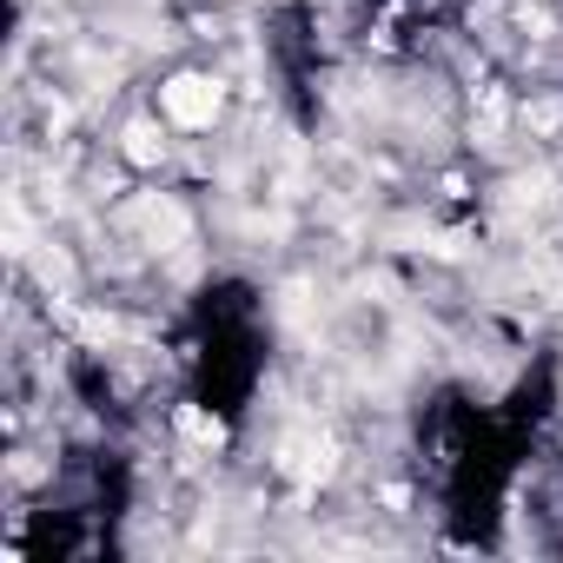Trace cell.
Masks as SVG:
<instances>
[{
    "label": "cell",
    "instance_id": "cell-3",
    "mask_svg": "<svg viewBox=\"0 0 563 563\" xmlns=\"http://www.w3.org/2000/svg\"><path fill=\"white\" fill-rule=\"evenodd\" d=\"M140 225H146L153 239H166V245H179V239H186V212H179V206H166V199H159V206H140Z\"/></svg>",
    "mask_w": 563,
    "mask_h": 563
},
{
    "label": "cell",
    "instance_id": "cell-2",
    "mask_svg": "<svg viewBox=\"0 0 563 563\" xmlns=\"http://www.w3.org/2000/svg\"><path fill=\"white\" fill-rule=\"evenodd\" d=\"M286 471L306 477V484L332 477V444H325V438H299V444H286Z\"/></svg>",
    "mask_w": 563,
    "mask_h": 563
},
{
    "label": "cell",
    "instance_id": "cell-4",
    "mask_svg": "<svg viewBox=\"0 0 563 563\" xmlns=\"http://www.w3.org/2000/svg\"><path fill=\"white\" fill-rule=\"evenodd\" d=\"M159 153H166V140L153 126H126V159L133 166H159Z\"/></svg>",
    "mask_w": 563,
    "mask_h": 563
},
{
    "label": "cell",
    "instance_id": "cell-1",
    "mask_svg": "<svg viewBox=\"0 0 563 563\" xmlns=\"http://www.w3.org/2000/svg\"><path fill=\"white\" fill-rule=\"evenodd\" d=\"M219 80H206V74H179V80H166V113L179 120V126H212L219 120Z\"/></svg>",
    "mask_w": 563,
    "mask_h": 563
},
{
    "label": "cell",
    "instance_id": "cell-5",
    "mask_svg": "<svg viewBox=\"0 0 563 563\" xmlns=\"http://www.w3.org/2000/svg\"><path fill=\"white\" fill-rule=\"evenodd\" d=\"M179 431H186V438H199V444H219V438H225V431H219V418H206V411H192V405L179 411Z\"/></svg>",
    "mask_w": 563,
    "mask_h": 563
}]
</instances>
